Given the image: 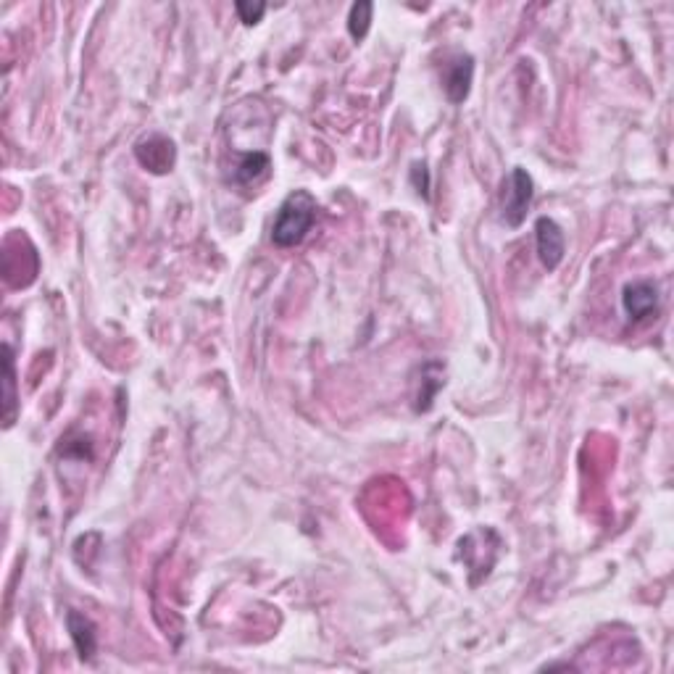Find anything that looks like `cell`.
<instances>
[{"label":"cell","mask_w":674,"mask_h":674,"mask_svg":"<svg viewBox=\"0 0 674 674\" xmlns=\"http://www.w3.org/2000/svg\"><path fill=\"white\" fill-rule=\"evenodd\" d=\"M532 195H535L532 174L524 166H514L509 177L503 180L501 193V219L506 222V227H511V230L522 227L527 211H530Z\"/></svg>","instance_id":"cell-2"},{"label":"cell","mask_w":674,"mask_h":674,"mask_svg":"<svg viewBox=\"0 0 674 674\" xmlns=\"http://www.w3.org/2000/svg\"><path fill=\"white\" fill-rule=\"evenodd\" d=\"M372 14L374 6L369 0H359V3H353L351 6V14H348V32H351V37L356 43L364 40L369 27H372Z\"/></svg>","instance_id":"cell-10"},{"label":"cell","mask_w":674,"mask_h":674,"mask_svg":"<svg viewBox=\"0 0 674 674\" xmlns=\"http://www.w3.org/2000/svg\"><path fill=\"white\" fill-rule=\"evenodd\" d=\"M272 169V158L266 151H235L232 153L230 182L237 187H251Z\"/></svg>","instance_id":"cell-7"},{"label":"cell","mask_w":674,"mask_h":674,"mask_svg":"<svg viewBox=\"0 0 674 674\" xmlns=\"http://www.w3.org/2000/svg\"><path fill=\"white\" fill-rule=\"evenodd\" d=\"M622 309L630 322H646L648 316L659 311V287L651 280H638L624 285Z\"/></svg>","instance_id":"cell-5"},{"label":"cell","mask_w":674,"mask_h":674,"mask_svg":"<svg viewBox=\"0 0 674 674\" xmlns=\"http://www.w3.org/2000/svg\"><path fill=\"white\" fill-rule=\"evenodd\" d=\"M135 156L137 161H140V166L153 174L172 172L174 164H177V148H174V140H169L166 135H158V132L143 137V140L135 145Z\"/></svg>","instance_id":"cell-4"},{"label":"cell","mask_w":674,"mask_h":674,"mask_svg":"<svg viewBox=\"0 0 674 674\" xmlns=\"http://www.w3.org/2000/svg\"><path fill=\"white\" fill-rule=\"evenodd\" d=\"M3 364H6V380H3V422L14 427L19 414V395H16V361L11 343H3Z\"/></svg>","instance_id":"cell-9"},{"label":"cell","mask_w":674,"mask_h":674,"mask_svg":"<svg viewBox=\"0 0 674 674\" xmlns=\"http://www.w3.org/2000/svg\"><path fill=\"white\" fill-rule=\"evenodd\" d=\"M66 630L72 635V643L77 648L79 659L93 661L98 651V630H95L93 619L85 617L82 611L69 609L66 611Z\"/></svg>","instance_id":"cell-8"},{"label":"cell","mask_w":674,"mask_h":674,"mask_svg":"<svg viewBox=\"0 0 674 674\" xmlns=\"http://www.w3.org/2000/svg\"><path fill=\"white\" fill-rule=\"evenodd\" d=\"M235 11L245 27H253V24H259L261 19H264L266 3H248V0H237Z\"/></svg>","instance_id":"cell-11"},{"label":"cell","mask_w":674,"mask_h":674,"mask_svg":"<svg viewBox=\"0 0 674 674\" xmlns=\"http://www.w3.org/2000/svg\"><path fill=\"white\" fill-rule=\"evenodd\" d=\"M535 240H538V256L548 272L559 269L567 253V243H564V230L553 222L551 216H540L535 222Z\"/></svg>","instance_id":"cell-6"},{"label":"cell","mask_w":674,"mask_h":674,"mask_svg":"<svg viewBox=\"0 0 674 674\" xmlns=\"http://www.w3.org/2000/svg\"><path fill=\"white\" fill-rule=\"evenodd\" d=\"M474 58L469 53H456L443 64V90L453 106H461L472 93Z\"/></svg>","instance_id":"cell-3"},{"label":"cell","mask_w":674,"mask_h":674,"mask_svg":"<svg viewBox=\"0 0 674 674\" xmlns=\"http://www.w3.org/2000/svg\"><path fill=\"white\" fill-rule=\"evenodd\" d=\"M316 222V198L309 190H295L282 201L272 224V243L277 248H295L306 240Z\"/></svg>","instance_id":"cell-1"},{"label":"cell","mask_w":674,"mask_h":674,"mask_svg":"<svg viewBox=\"0 0 674 674\" xmlns=\"http://www.w3.org/2000/svg\"><path fill=\"white\" fill-rule=\"evenodd\" d=\"M411 180H414L416 193L422 195V198H430V172H427V166L414 164V169H411Z\"/></svg>","instance_id":"cell-12"}]
</instances>
